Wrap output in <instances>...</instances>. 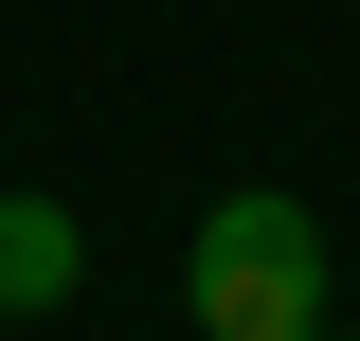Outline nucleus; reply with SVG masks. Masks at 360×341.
<instances>
[{
	"label": "nucleus",
	"instance_id": "f257e3e1",
	"mask_svg": "<svg viewBox=\"0 0 360 341\" xmlns=\"http://www.w3.org/2000/svg\"><path fill=\"white\" fill-rule=\"evenodd\" d=\"M180 305H198V341H307L324 323V215L307 198H217L198 252H180Z\"/></svg>",
	"mask_w": 360,
	"mask_h": 341
},
{
	"label": "nucleus",
	"instance_id": "f03ea898",
	"mask_svg": "<svg viewBox=\"0 0 360 341\" xmlns=\"http://www.w3.org/2000/svg\"><path fill=\"white\" fill-rule=\"evenodd\" d=\"M72 269H90V234L54 198H0V323H37V305H72Z\"/></svg>",
	"mask_w": 360,
	"mask_h": 341
}]
</instances>
